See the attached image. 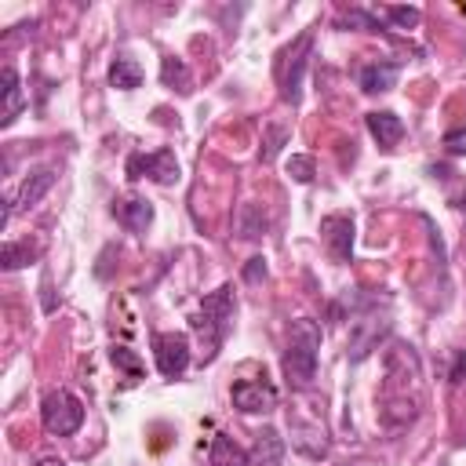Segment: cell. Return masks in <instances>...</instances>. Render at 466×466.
<instances>
[{"instance_id":"cell-1","label":"cell","mask_w":466,"mask_h":466,"mask_svg":"<svg viewBox=\"0 0 466 466\" xmlns=\"http://www.w3.org/2000/svg\"><path fill=\"white\" fill-rule=\"evenodd\" d=\"M422 382H419V360L411 346H390L386 353V382H382V422L404 426L419 415Z\"/></svg>"},{"instance_id":"cell-2","label":"cell","mask_w":466,"mask_h":466,"mask_svg":"<svg viewBox=\"0 0 466 466\" xmlns=\"http://www.w3.org/2000/svg\"><path fill=\"white\" fill-rule=\"evenodd\" d=\"M317 350H320V324L309 317L291 320L288 328V350L280 357L284 379L291 390H309L317 379Z\"/></svg>"},{"instance_id":"cell-3","label":"cell","mask_w":466,"mask_h":466,"mask_svg":"<svg viewBox=\"0 0 466 466\" xmlns=\"http://www.w3.org/2000/svg\"><path fill=\"white\" fill-rule=\"evenodd\" d=\"M233 313H237V295H233V284H222L215 288L200 309L193 313V331L204 346V360H215L218 346L226 342V335L233 331Z\"/></svg>"},{"instance_id":"cell-4","label":"cell","mask_w":466,"mask_h":466,"mask_svg":"<svg viewBox=\"0 0 466 466\" xmlns=\"http://www.w3.org/2000/svg\"><path fill=\"white\" fill-rule=\"evenodd\" d=\"M40 422H44V430L55 433V437L76 433V430L84 426V404H80V397L69 393V390H51V393H44V400H40Z\"/></svg>"},{"instance_id":"cell-5","label":"cell","mask_w":466,"mask_h":466,"mask_svg":"<svg viewBox=\"0 0 466 466\" xmlns=\"http://www.w3.org/2000/svg\"><path fill=\"white\" fill-rule=\"evenodd\" d=\"M309 44H313V33H302L284 55H280V95L284 102L299 106L302 98V73H306V55H309Z\"/></svg>"},{"instance_id":"cell-6","label":"cell","mask_w":466,"mask_h":466,"mask_svg":"<svg viewBox=\"0 0 466 466\" xmlns=\"http://www.w3.org/2000/svg\"><path fill=\"white\" fill-rule=\"evenodd\" d=\"M127 178H153L160 186H175L178 182V160L171 149H157V153H131L124 164Z\"/></svg>"},{"instance_id":"cell-7","label":"cell","mask_w":466,"mask_h":466,"mask_svg":"<svg viewBox=\"0 0 466 466\" xmlns=\"http://www.w3.org/2000/svg\"><path fill=\"white\" fill-rule=\"evenodd\" d=\"M153 357H157V371L164 379H178L189 368L193 350L182 331H160V335H153Z\"/></svg>"},{"instance_id":"cell-8","label":"cell","mask_w":466,"mask_h":466,"mask_svg":"<svg viewBox=\"0 0 466 466\" xmlns=\"http://www.w3.org/2000/svg\"><path fill=\"white\" fill-rule=\"evenodd\" d=\"M233 408L244 415H266L277 408V390L266 379H240L233 382Z\"/></svg>"},{"instance_id":"cell-9","label":"cell","mask_w":466,"mask_h":466,"mask_svg":"<svg viewBox=\"0 0 466 466\" xmlns=\"http://www.w3.org/2000/svg\"><path fill=\"white\" fill-rule=\"evenodd\" d=\"M55 186V167H36L33 175H25L22 178V186H18V193L7 200V208H4V226L11 222V215H18V211H29L33 204H40V197L47 193Z\"/></svg>"},{"instance_id":"cell-10","label":"cell","mask_w":466,"mask_h":466,"mask_svg":"<svg viewBox=\"0 0 466 466\" xmlns=\"http://www.w3.org/2000/svg\"><path fill=\"white\" fill-rule=\"evenodd\" d=\"M320 237L335 262H350V255H353V218L350 215H324Z\"/></svg>"},{"instance_id":"cell-11","label":"cell","mask_w":466,"mask_h":466,"mask_svg":"<svg viewBox=\"0 0 466 466\" xmlns=\"http://www.w3.org/2000/svg\"><path fill=\"white\" fill-rule=\"evenodd\" d=\"M0 91H4V109H0V127H11L25 106V95H22V80H18V69L15 66H4L0 69Z\"/></svg>"},{"instance_id":"cell-12","label":"cell","mask_w":466,"mask_h":466,"mask_svg":"<svg viewBox=\"0 0 466 466\" xmlns=\"http://www.w3.org/2000/svg\"><path fill=\"white\" fill-rule=\"evenodd\" d=\"M364 120H368L371 138H375L382 149H393V146L404 138V120H400L397 113H390V109H375V113H368Z\"/></svg>"},{"instance_id":"cell-13","label":"cell","mask_w":466,"mask_h":466,"mask_svg":"<svg viewBox=\"0 0 466 466\" xmlns=\"http://www.w3.org/2000/svg\"><path fill=\"white\" fill-rule=\"evenodd\" d=\"M113 215L120 218V226H127L131 233H146L153 222V204L146 197H124L113 204Z\"/></svg>"},{"instance_id":"cell-14","label":"cell","mask_w":466,"mask_h":466,"mask_svg":"<svg viewBox=\"0 0 466 466\" xmlns=\"http://www.w3.org/2000/svg\"><path fill=\"white\" fill-rule=\"evenodd\" d=\"M284 462V437L273 426H262L255 433V448H251V466H280Z\"/></svg>"},{"instance_id":"cell-15","label":"cell","mask_w":466,"mask_h":466,"mask_svg":"<svg viewBox=\"0 0 466 466\" xmlns=\"http://www.w3.org/2000/svg\"><path fill=\"white\" fill-rule=\"evenodd\" d=\"M397 73H400L397 62H368V66H360L357 80L368 95H379V91H390L397 84Z\"/></svg>"},{"instance_id":"cell-16","label":"cell","mask_w":466,"mask_h":466,"mask_svg":"<svg viewBox=\"0 0 466 466\" xmlns=\"http://www.w3.org/2000/svg\"><path fill=\"white\" fill-rule=\"evenodd\" d=\"M233 226H237V233L244 237V240H262L266 237V229H269V218H266V211L258 208V204H240L237 208V218H233Z\"/></svg>"},{"instance_id":"cell-17","label":"cell","mask_w":466,"mask_h":466,"mask_svg":"<svg viewBox=\"0 0 466 466\" xmlns=\"http://www.w3.org/2000/svg\"><path fill=\"white\" fill-rule=\"evenodd\" d=\"M208 462L211 466H251V455L237 441H229L226 433H215V441L208 448Z\"/></svg>"},{"instance_id":"cell-18","label":"cell","mask_w":466,"mask_h":466,"mask_svg":"<svg viewBox=\"0 0 466 466\" xmlns=\"http://www.w3.org/2000/svg\"><path fill=\"white\" fill-rule=\"evenodd\" d=\"M109 84L120 87V91H135V87L142 84V66H138L135 58L120 55V58L109 66Z\"/></svg>"},{"instance_id":"cell-19","label":"cell","mask_w":466,"mask_h":466,"mask_svg":"<svg viewBox=\"0 0 466 466\" xmlns=\"http://www.w3.org/2000/svg\"><path fill=\"white\" fill-rule=\"evenodd\" d=\"M160 80L167 87H178V91H189V84H193V76H189V69H186L182 58H164L160 62Z\"/></svg>"},{"instance_id":"cell-20","label":"cell","mask_w":466,"mask_h":466,"mask_svg":"<svg viewBox=\"0 0 466 466\" xmlns=\"http://www.w3.org/2000/svg\"><path fill=\"white\" fill-rule=\"evenodd\" d=\"M36 255H40V248L29 244V240H7L4 244V269H18V266H25Z\"/></svg>"},{"instance_id":"cell-21","label":"cell","mask_w":466,"mask_h":466,"mask_svg":"<svg viewBox=\"0 0 466 466\" xmlns=\"http://www.w3.org/2000/svg\"><path fill=\"white\" fill-rule=\"evenodd\" d=\"M382 15H386L397 29H415V25L422 22V11H419V7H404V4H390V7H382Z\"/></svg>"},{"instance_id":"cell-22","label":"cell","mask_w":466,"mask_h":466,"mask_svg":"<svg viewBox=\"0 0 466 466\" xmlns=\"http://www.w3.org/2000/svg\"><path fill=\"white\" fill-rule=\"evenodd\" d=\"M288 175L295 178V182H313V157H302V153H295V157H288Z\"/></svg>"},{"instance_id":"cell-23","label":"cell","mask_w":466,"mask_h":466,"mask_svg":"<svg viewBox=\"0 0 466 466\" xmlns=\"http://www.w3.org/2000/svg\"><path fill=\"white\" fill-rule=\"evenodd\" d=\"M109 357H113V364H116V368H124L131 379H138V375H142V364H138V357H135L127 346H113V350H109Z\"/></svg>"},{"instance_id":"cell-24","label":"cell","mask_w":466,"mask_h":466,"mask_svg":"<svg viewBox=\"0 0 466 466\" xmlns=\"http://www.w3.org/2000/svg\"><path fill=\"white\" fill-rule=\"evenodd\" d=\"M444 149H448L451 157H466V127L448 131V135H444Z\"/></svg>"},{"instance_id":"cell-25","label":"cell","mask_w":466,"mask_h":466,"mask_svg":"<svg viewBox=\"0 0 466 466\" xmlns=\"http://www.w3.org/2000/svg\"><path fill=\"white\" fill-rule=\"evenodd\" d=\"M280 142H284V131H280V127H269V142H266V149H262V160H273L277 149H280Z\"/></svg>"},{"instance_id":"cell-26","label":"cell","mask_w":466,"mask_h":466,"mask_svg":"<svg viewBox=\"0 0 466 466\" xmlns=\"http://www.w3.org/2000/svg\"><path fill=\"white\" fill-rule=\"evenodd\" d=\"M451 382H466V353H462V350L455 353V364H451Z\"/></svg>"},{"instance_id":"cell-27","label":"cell","mask_w":466,"mask_h":466,"mask_svg":"<svg viewBox=\"0 0 466 466\" xmlns=\"http://www.w3.org/2000/svg\"><path fill=\"white\" fill-rule=\"evenodd\" d=\"M244 277H248V280L266 277V258H251V262H248V269H244Z\"/></svg>"},{"instance_id":"cell-28","label":"cell","mask_w":466,"mask_h":466,"mask_svg":"<svg viewBox=\"0 0 466 466\" xmlns=\"http://www.w3.org/2000/svg\"><path fill=\"white\" fill-rule=\"evenodd\" d=\"M36 466H66V462H62V459H55V455H47V459H40Z\"/></svg>"}]
</instances>
